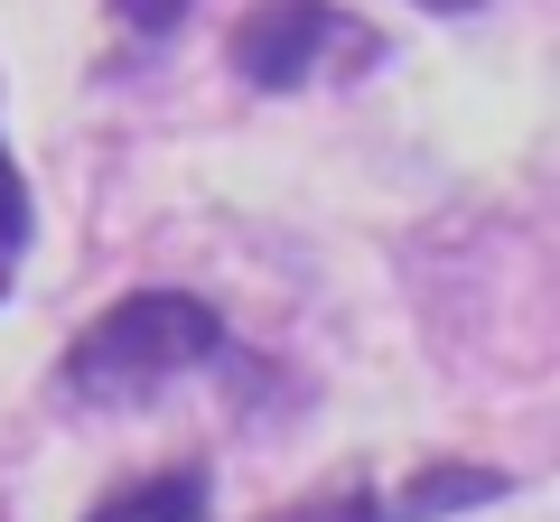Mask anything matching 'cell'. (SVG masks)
<instances>
[{"label": "cell", "instance_id": "obj_1", "mask_svg": "<svg viewBox=\"0 0 560 522\" xmlns=\"http://www.w3.org/2000/svg\"><path fill=\"white\" fill-rule=\"evenodd\" d=\"M234 355L243 345L215 318V299H197V289H131L94 327H75V345H66V402L140 411V402H160V392H178L197 373H224Z\"/></svg>", "mask_w": 560, "mask_h": 522}, {"label": "cell", "instance_id": "obj_2", "mask_svg": "<svg viewBox=\"0 0 560 522\" xmlns=\"http://www.w3.org/2000/svg\"><path fill=\"white\" fill-rule=\"evenodd\" d=\"M234 75L253 94H308L327 75H374L383 66V28L337 10V0H253L224 38Z\"/></svg>", "mask_w": 560, "mask_h": 522}, {"label": "cell", "instance_id": "obj_3", "mask_svg": "<svg viewBox=\"0 0 560 522\" xmlns=\"http://www.w3.org/2000/svg\"><path fill=\"white\" fill-rule=\"evenodd\" d=\"M514 495V476L504 466H420L411 485H393V495H374V485H318V495L280 503V513L261 522H448V513H477V503H504Z\"/></svg>", "mask_w": 560, "mask_h": 522}, {"label": "cell", "instance_id": "obj_4", "mask_svg": "<svg viewBox=\"0 0 560 522\" xmlns=\"http://www.w3.org/2000/svg\"><path fill=\"white\" fill-rule=\"evenodd\" d=\"M206 503H215V476L187 458V466H160V476H140V485H121V495H103L84 522H206Z\"/></svg>", "mask_w": 560, "mask_h": 522}, {"label": "cell", "instance_id": "obj_5", "mask_svg": "<svg viewBox=\"0 0 560 522\" xmlns=\"http://www.w3.org/2000/svg\"><path fill=\"white\" fill-rule=\"evenodd\" d=\"M28 242H38V197H28L20 159H10V141H0V299L20 289V271H28Z\"/></svg>", "mask_w": 560, "mask_h": 522}, {"label": "cell", "instance_id": "obj_6", "mask_svg": "<svg viewBox=\"0 0 560 522\" xmlns=\"http://www.w3.org/2000/svg\"><path fill=\"white\" fill-rule=\"evenodd\" d=\"M187 10H197V0H113V20L131 28V38H168Z\"/></svg>", "mask_w": 560, "mask_h": 522}, {"label": "cell", "instance_id": "obj_7", "mask_svg": "<svg viewBox=\"0 0 560 522\" xmlns=\"http://www.w3.org/2000/svg\"><path fill=\"white\" fill-rule=\"evenodd\" d=\"M411 10H430V20H477L486 0H411Z\"/></svg>", "mask_w": 560, "mask_h": 522}]
</instances>
